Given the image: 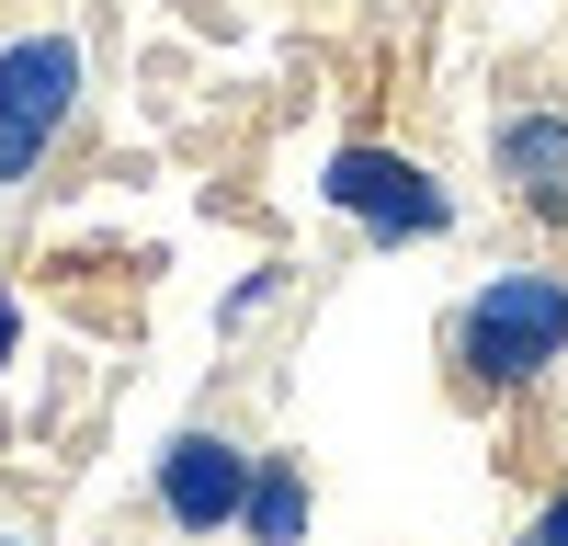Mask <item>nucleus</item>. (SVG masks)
<instances>
[{
	"label": "nucleus",
	"mask_w": 568,
	"mask_h": 546,
	"mask_svg": "<svg viewBox=\"0 0 568 546\" xmlns=\"http://www.w3.org/2000/svg\"><path fill=\"white\" fill-rule=\"evenodd\" d=\"M0 546H34V535H12V524H0Z\"/></svg>",
	"instance_id": "nucleus-10"
},
{
	"label": "nucleus",
	"mask_w": 568,
	"mask_h": 546,
	"mask_svg": "<svg viewBox=\"0 0 568 546\" xmlns=\"http://www.w3.org/2000/svg\"><path fill=\"white\" fill-rule=\"evenodd\" d=\"M489 182L535 228H568V103H511L489 125Z\"/></svg>",
	"instance_id": "nucleus-5"
},
{
	"label": "nucleus",
	"mask_w": 568,
	"mask_h": 546,
	"mask_svg": "<svg viewBox=\"0 0 568 546\" xmlns=\"http://www.w3.org/2000/svg\"><path fill=\"white\" fill-rule=\"evenodd\" d=\"M511 546H568V478H546V489H535V513L511 524Z\"/></svg>",
	"instance_id": "nucleus-8"
},
{
	"label": "nucleus",
	"mask_w": 568,
	"mask_h": 546,
	"mask_svg": "<svg viewBox=\"0 0 568 546\" xmlns=\"http://www.w3.org/2000/svg\"><path fill=\"white\" fill-rule=\"evenodd\" d=\"M307 524H318V478H307V455L262 444L251 501H240V546H307Z\"/></svg>",
	"instance_id": "nucleus-6"
},
{
	"label": "nucleus",
	"mask_w": 568,
	"mask_h": 546,
	"mask_svg": "<svg viewBox=\"0 0 568 546\" xmlns=\"http://www.w3.org/2000/svg\"><path fill=\"white\" fill-rule=\"evenodd\" d=\"M0 205H12V182H0Z\"/></svg>",
	"instance_id": "nucleus-11"
},
{
	"label": "nucleus",
	"mask_w": 568,
	"mask_h": 546,
	"mask_svg": "<svg viewBox=\"0 0 568 546\" xmlns=\"http://www.w3.org/2000/svg\"><path fill=\"white\" fill-rule=\"evenodd\" d=\"M80 103H91V46L69 23H23L0 34V182H45L58 149L80 136Z\"/></svg>",
	"instance_id": "nucleus-3"
},
{
	"label": "nucleus",
	"mask_w": 568,
	"mask_h": 546,
	"mask_svg": "<svg viewBox=\"0 0 568 546\" xmlns=\"http://www.w3.org/2000/svg\"><path fill=\"white\" fill-rule=\"evenodd\" d=\"M284 296H296V262H251L240 285L216 296V342H251V331H262V318H273Z\"/></svg>",
	"instance_id": "nucleus-7"
},
{
	"label": "nucleus",
	"mask_w": 568,
	"mask_h": 546,
	"mask_svg": "<svg viewBox=\"0 0 568 546\" xmlns=\"http://www.w3.org/2000/svg\"><path fill=\"white\" fill-rule=\"evenodd\" d=\"M12 364H23V296L0 285V376H12Z\"/></svg>",
	"instance_id": "nucleus-9"
},
{
	"label": "nucleus",
	"mask_w": 568,
	"mask_h": 546,
	"mask_svg": "<svg viewBox=\"0 0 568 546\" xmlns=\"http://www.w3.org/2000/svg\"><path fill=\"white\" fill-rule=\"evenodd\" d=\"M318 205L342 216L364 251H433V240H455V228H466L455 182H444L433 160L387 149V136H342V149L318 160Z\"/></svg>",
	"instance_id": "nucleus-2"
},
{
	"label": "nucleus",
	"mask_w": 568,
	"mask_h": 546,
	"mask_svg": "<svg viewBox=\"0 0 568 546\" xmlns=\"http://www.w3.org/2000/svg\"><path fill=\"white\" fill-rule=\"evenodd\" d=\"M251 467H262V444H251L240 422H182V433L149 455V501H160V524H171L182 546H216V535H240Z\"/></svg>",
	"instance_id": "nucleus-4"
},
{
	"label": "nucleus",
	"mask_w": 568,
	"mask_h": 546,
	"mask_svg": "<svg viewBox=\"0 0 568 546\" xmlns=\"http://www.w3.org/2000/svg\"><path fill=\"white\" fill-rule=\"evenodd\" d=\"M557 364H568V273L557 262H500V273H478V285L444 307V376H455V398H478V410L535 398Z\"/></svg>",
	"instance_id": "nucleus-1"
}]
</instances>
